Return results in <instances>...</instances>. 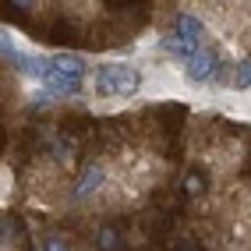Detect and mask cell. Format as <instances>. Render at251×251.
<instances>
[{"label": "cell", "mask_w": 251, "mask_h": 251, "mask_svg": "<svg viewBox=\"0 0 251 251\" xmlns=\"http://www.w3.org/2000/svg\"><path fill=\"white\" fill-rule=\"evenodd\" d=\"M209 166H191L188 174L180 177V191L188 195V198H202L205 191H209Z\"/></svg>", "instance_id": "7"}, {"label": "cell", "mask_w": 251, "mask_h": 251, "mask_svg": "<svg viewBox=\"0 0 251 251\" xmlns=\"http://www.w3.org/2000/svg\"><path fill=\"white\" fill-rule=\"evenodd\" d=\"M230 92H251V57H237V60H233Z\"/></svg>", "instance_id": "8"}, {"label": "cell", "mask_w": 251, "mask_h": 251, "mask_svg": "<svg viewBox=\"0 0 251 251\" xmlns=\"http://www.w3.org/2000/svg\"><path fill=\"white\" fill-rule=\"evenodd\" d=\"M22 248V223L14 212H4V251H18Z\"/></svg>", "instance_id": "10"}, {"label": "cell", "mask_w": 251, "mask_h": 251, "mask_svg": "<svg viewBox=\"0 0 251 251\" xmlns=\"http://www.w3.org/2000/svg\"><path fill=\"white\" fill-rule=\"evenodd\" d=\"M89 248L92 251H124L127 248V237L117 223H96L92 233H89Z\"/></svg>", "instance_id": "5"}, {"label": "cell", "mask_w": 251, "mask_h": 251, "mask_svg": "<svg viewBox=\"0 0 251 251\" xmlns=\"http://www.w3.org/2000/svg\"><path fill=\"white\" fill-rule=\"evenodd\" d=\"M170 251H202V244L195 237H177V241H170Z\"/></svg>", "instance_id": "11"}, {"label": "cell", "mask_w": 251, "mask_h": 251, "mask_svg": "<svg viewBox=\"0 0 251 251\" xmlns=\"http://www.w3.org/2000/svg\"><path fill=\"white\" fill-rule=\"evenodd\" d=\"M110 180H113V177H110V166H106L103 159H89V163L78 170L75 184H71V195H75V202H92V198L99 202Z\"/></svg>", "instance_id": "3"}, {"label": "cell", "mask_w": 251, "mask_h": 251, "mask_svg": "<svg viewBox=\"0 0 251 251\" xmlns=\"http://www.w3.org/2000/svg\"><path fill=\"white\" fill-rule=\"evenodd\" d=\"M89 92L92 99H110V106H121L138 92H145V75L131 60H99L92 64Z\"/></svg>", "instance_id": "1"}, {"label": "cell", "mask_w": 251, "mask_h": 251, "mask_svg": "<svg viewBox=\"0 0 251 251\" xmlns=\"http://www.w3.org/2000/svg\"><path fill=\"white\" fill-rule=\"evenodd\" d=\"M11 195H14V170H11L7 163H4V202H7Z\"/></svg>", "instance_id": "12"}, {"label": "cell", "mask_w": 251, "mask_h": 251, "mask_svg": "<svg viewBox=\"0 0 251 251\" xmlns=\"http://www.w3.org/2000/svg\"><path fill=\"white\" fill-rule=\"evenodd\" d=\"M7 4H11V7H18V11H32V7L39 4V0H7Z\"/></svg>", "instance_id": "13"}, {"label": "cell", "mask_w": 251, "mask_h": 251, "mask_svg": "<svg viewBox=\"0 0 251 251\" xmlns=\"http://www.w3.org/2000/svg\"><path fill=\"white\" fill-rule=\"evenodd\" d=\"M244 163V142L241 138H220L212 149H205V166L212 177H230Z\"/></svg>", "instance_id": "4"}, {"label": "cell", "mask_w": 251, "mask_h": 251, "mask_svg": "<svg viewBox=\"0 0 251 251\" xmlns=\"http://www.w3.org/2000/svg\"><path fill=\"white\" fill-rule=\"evenodd\" d=\"M177 68H180L184 81H188L191 89H216L230 64H223V57H220L216 46H202L195 57H188L184 64H177Z\"/></svg>", "instance_id": "2"}, {"label": "cell", "mask_w": 251, "mask_h": 251, "mask_svg": "<svg viewBox=\"0 0 251 251\" xmlns=\"http://www.w3.org/2000/svg\"><path fill=\"white\" fill-rule=\"evenodd\" d=\"M170 28L184 32V36H191V39H198V43H205V39H209V22L202 18V14L188 11V7H177V11H174Z\"/></svg>", "instance_id": "6"}, {"label": "cell", "mask_w": 251, "mask_h": 251, "mask_svg": "<svg viewBox=\"0 0 251 251\" xmlns=\"http://www.w3.org/2000/svg\"><path fill=\"white\" fill-rule=\"evenodd\" d=\"M36 251H75V241L68 237V233H60V230H50L39 237Z\"/></svg>", "instance_id": "9"}]
</instances>
